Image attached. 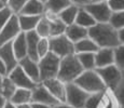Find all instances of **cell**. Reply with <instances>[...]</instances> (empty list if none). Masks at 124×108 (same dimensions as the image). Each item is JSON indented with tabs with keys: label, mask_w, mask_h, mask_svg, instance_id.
I'll return each instance as SVG.
<instances>
[{
	"label": "cell",
	"mask_w": 124,
	"mask_h": 108,
	"mask_svg": "<svg viewBox=\"0 0 124 108\" xmlns=\"http://www.w3.org/2000/svg\"><path fill=\"white\" fill-rule=\"evenodd\" d=\"M87 92L78 86L76 83L69 82L66 83V100L65 103L73 108H83L90 97Z\"/></svg>",
	"instance_id": "52a82bcc"
},
{
	"label": "cell",
	"mask_w": 124,
	"mask_h": 108,
	"mask_svg": "<svg viewBox=\"0 0 124 108\" xmlns=\"http://www.w3.org/2000/svg\"><path fill=\"white\" fill-rule=\"evenodd\" d=\"M2 79H3V77L0 75V91H1V85H2Z\"/></svg>",
	"instance_id": "c3c4849f"
},
{
	"label": "cell",
	"mask_w": 124,
	"mask_h": 108,
	"mask_svg": "<svg viewBox=\"0 0 124 108\" xmlns=\"http://www.w3.org/2000/svg\"><path fill=\"white\" fill-rule=\"evenodd\" d=\"M95 70L98 74V76L101 77L106 88L111 91L116 90V88L122 80V71L114 64L102 67V68H96Z\"/></svg>",
	"instance_id": "ba28073f"
},
{
	"label": "cell",
	"mask_w": 124,
	"mask_h": 108,
	"mask_svg": "<svg viewBox=\"0 0 124 108\" xmlns=\"http://www.w3.org/2000/svg\"><path fill=\"white\" fill-rule=\"evenodd\" d=\"M0 1H1V2H3V3L7 6V2H8V0H0Z\"/></svg>",
	"instance_id": "681fc988"
},
{
	"label": "cell",
	"mask_w": 124,
	"mask_h": 108,
	"mask_svg": "<svg viewBox=\"0 0 124 108\" xmlns=\"http://www.w3.org/2000/svg\"><path fill=\"white\" fill-rule=\"evenodd\" d=\"M107 3L112 12L124 11V0H108Z\"/></svg>",
	"instance_id": "8d00e7d4"
},
{
	"label": "cell",
	"mask_w": 124,
	"mask_h": 108,
	"mask_svg": "<svg viewBox=\"0 0 124 108\" xmlns=\"http://www.w3.org/2000/svg\"><path fill=\"white\" fill-rule=\"evenodd\" d=\"M32 108H52V106L49 105H44V104H37V103H30Z\"/></svg>",
	"instance_id": "60d3db41"
},
{
	"label": "cell",
	"mask_w": 124,
	"mask_h": 108,
	"mask_svg": "<svg viewBox=\"0 0 124 108\" xmlns=\"http://www.w3.org/2000/svg\"><path fill=\"white\" fill-rule=\"evenodd\" d=\"M18 108H32L31 104H25V105H21V106H17Z\"/></svg>",
	"instance_id": "f6af8a7d"
},
{
	"label": "cell",
	"mask_w": 124,
	"mask_h": 108,
	"mask_svg": "<svg viewBox=\"0 0 124 108\" xmlns=\"http://www.w3.org/2000/svg\"><path fill=\"white\" fill-rule=\"evenodd\" d=\"M0 59L7 66L8 74L18 65V61L15 57V55H14L13 49H12V41L0 47Z\"/></svg>",
	"instance_id": "9a60e30c"
},
{
	"label": "cell",
	"mask_w": 124,
	"mask_h": 108,
	"mask_svg": "<svg viewBox=\"0 0 124 108\" xmlns=\"http://www.w3.org/2000/svg\"><path fill=\"white\" fill-rule=\"evenodd\" d=\"M4 108H18L16 105H14V104H12L11 102H7V104H6V106H4Z\"/></svg>",
	"instance_id": "ee69618b"
},
{
	"label": "cell",
	"mask_w": 124,
	"mask_h": 108,
	"mask_svg": "<svg viewBox=\"0 0 124 108\" xmlns=\"http://www.w3.org/2000/svg\"><path fill=\"white\" fill-rule=\"evenodd\" d=\"M78 11H79V7L75 6V4H70L66 9H64L62 12H59L57 14V16L66 26H68L75 23Z\"/></svg>",
	"instance_id": "d4e9b609"
},
{
	"label": "cell",
	"mask_w": 124,
	"mask_h": 108,
	"mask_svg": "<svg viewBox=\"0 0 124 108\" xmlns=\"http://www.w3.org/2000/svg\"><path fill=\"white\" fill-rule=\"evenodd\" d=\"M76 55L83 70L95 69V53H79Z\"/></svg>",
	"instance_id": "83f0119b"
},
{
	"label": "cell",
	"mask_w": 124,
	"mask_h": 108,
	"mask_svg": "<svg viewBox=\"0 0 124 108\" xmlns=\"http://www.w3.org/2000/svg\"><path fill=\"white\" fill-rule=\"evenodd\" d=\"M71 4L69 0H47L44 3L45 12H50L53 14H58L64 9H66Z\"/></svg>",
	"instance_id": "484cf974"
},
{
	"label": "cell",
	"mask_w": 124,
	"mask_h": 108,
	"mask_svg": "<svg viewBox=\"0 0 124 108\" xmlns=\"http://www.w3.org/2000/svg\"><path fill=\"white\" fill-rule=\"evenodd\" d=\"M20 33L21 28L17 20V14H13L3 26V28L0 30V47L8 42H11L17 37Z\"/></svg>",
	"instance_id": "30bf717a"
},
{
	"label": "cell",
	"mask_w": 124,
	"mask_h": 108,
	"mask_svg": "<svg viewBox=\"0 0 124 108\" xmlns=\"http://www.w3.org/2000/svg\"><path fill=\"white\" fill-rule=\"evenodd\" d=\"M50 52V44H49V38H40L37 44V54L39 59L46 55Z\"/></svg>",
	"instance_id": "d6a6232c"
},
{
	"label": "cell",
	"mask_w": 124,
	"mask_h": 108,
	"mask_svg": "<svg viewBox=\"0 0 124 108\" xmlns=\"http://www.w3.org/2000/svg\"><path fill=\"white\" fill-rule=\"evenodd\" d=\"M43 15L50 21V37L49 38L56 37V36H61L65 33L67 26L59 20L56 14L50 13V12H44Z\"/></svg>",
	"instance_id": "e0dca14e"
},
{
	"label": "cell",
	"mask_w": 124,
	"mask_h": 108,
	"mask_svg": "<svg viewBox=\"0 0 124 108\" xmlns=\"http://www.w3.org/2000/svg\"><path fill=\"white\" fill-rule=\"evenodd\" d=\"M116 95V100L119 102V105H120L121 108H124V78L122 77V80L119 83V85L116 88V90L112 91Z\"/></svg>",
	"instance_id": "e575fe53"
},
{
	"label": "cell",
	"mask_w": 124,
	"mask_h": 108,
	"mask_svg": "<svg viewBox=\"0 0 124 108\" xmlns=\"http://www.w3.org/2000/svg\"><path fill=\"white\" fill-rule=\"evenodd\" d=\"M40 18H41V16L17 14V20H18V24H20L21 32L27 33V32H30V30H35Z\"/></svg>",
	"instance_id": "7402d4cb"
},
{
	"label": "cell",
	"mask_w": 124,
	"mask_h": 108,
	"mask_svg": "<svg viewBox=\"0 0 124 108\" xmlns=\"http://www.w3.org/2000/svg\"><path fill=\"white\" fill-rule=\"evenodd\" d=\"M59 62H61V58L56 56L55 54H53L52 52H49L46 55H44L43 57H41L38 61L41 82L44 80H47V79L57 78Z\"/></svg>",
	"instance_id": "277c9868"
},
{
	"label": "cell",
	"mask_w": 124,
	"mask_h": 108,
	"mask_svg": "<svg viewBox=\"0 0 124 108\" xmlns=\"http://www.w3.org/2000/svg\"><path fill=\"white\" fill-rule=\"evenodd\" d=\"M16 86L13 82L11 81V79L8 76L3 77L2 79V85H1V91H0V94L2 95L7 100H10V98L12 97V95L14 94L16 90Z\"/></svg>",
	"instance_id": "f1b7e54d"
},
{
	"label": "cell",
	"mask_w": 124,
	"mask_h": 108,
	"mask_svg": "<svg viewBox=\"0 0 124 108\" xmlns=\"http://www.w3.org/2000/svg\"><path fill=\"white\" fill-rule=\"evenodd\" d=\"M40 1H41V2H43V3H45V2H46L47 0H40Z\"/></svg>",
	"instance_id": "f907efd6"
},
{
	"label": "cell",
	"mask_w": 124,
	"mask_h": 108,
	"mask_svg": "<svg viewBox=\"0 0 124 108\" xmlns=\"http://www.w3.org/2000/svg\"><path fill=\"white\" fill-rule=\"evenodd\" d=\"M4 7H6V4H4L3 2H1V1H0V10H1V9H3Z\"/></svg>",
	"instance_id": "7dc6e473"
},
{
	"label": "cell",
	"mask_w": 124,
	"mask_h": 108,
	"mask_svg": "<svg viewBox=\"0 0 124 108\" xmlns=\"http://www.w3.org/2000/svg\"><path fill=\"white\" fill-rule=\"evenodd\" d=\"M122 77L124 78V70H122Z\"/></svg>",
	"instance_id": "816d5d0a"
},
{
	"label": "cell",
	"mask_w": 124,
	"mask_h": 108,
	"mask_svg": "<svg viewBox=\"0 0 124 108\" xmlns=\"http://www.w3.org/2000/svg\"><path fill=\"white\" fill-rule=\"evenodd\" d=\"M75 23L77 24V25L81 26V27H84V28H86V29H89V28H91L92 26H94L95 24H96V22L85 11L84 8L81 7V8H79V11H78V13H77V17H76Z\"/></svg>",
	"instance_id": "4316f807"
},
{
	"label": "cell",
	"mask_w": 124,
	"mask_h": 108,
	"mask_svg": "<svg viewBox=\"0 0 124 108\" xmlns=\"http://www.w3.org/2000/svg\"><path fill=\"white\" fill-rule=\"evenodd\" d=\"M12 49L17 61H21L27 56V43H26L25 33L21 32L15 39L12 40Z\"/></svg>",
	"instance_id": "ffe728a7"
},
{
	"label": "cell",
	"mask_w": 124,
	"mask_h": 108,
	"mask_svg": "<svg viewBox=\"0 0 124 108\" xmlns=\"http://www.w3.org/2000/svg\"><path fill=\"white\" fill-rule=\"evenodd\" d=\"M18 66L23 69V71L34 82L40 83V73H39V67H38V62L32 61L28 56L24 57L21 61H18Z\"/></svg>",
	"instance_id": "5bb4252c"
},
{
	"label": "cell",
	"mask_w": 124,
	"mask_h": 108,
	"mask_svg": "<svg viewBox=\"0 0 124 108\" xmlns=\"http://www.w3.org/2000/svg\"><path fill=\"white\" fill-rule=\"evenodd\" d=\"M82 90L87 92L89 94H97L107 90L101 77L96 73L95 69L92 70H83V73L73 81Z\"/></svg>",
	"instance_id": "3957f363"
},
{
	"label": "cell",
	"mask_w": 124,
	"mask_h": 108,
	"mask_svg": "<svg viewBox=\"0 0 124 108\" xmlns=\"http://www.w3.org/2000/svg\"><path fill=\"white\" fill-rule=\"evenodd\" d=\"M30 103H37V104H44V105H49V106H54V105L58 104L59 102L40 82L35 86V89L31 90V102Z\"/></svg>",
	"instance_id": "8fae6325"
},
{
	"label": "cell",
	"mask_w": 124,
	"mask_h": 108,
	"mask_svg": "<svg viewBox=\"0 0 124 108\" xmlns=\"http://www.w3.org/2000/svg\"><path fill=\"white\" fill-rule=\"evenodd\" d=\"M89 38L93 40L98 48H113L120 44L118 30H116L109 23H96L87 29Z\"/></svg>",
	"instance_id": "6da1fadb"
},
{
	"label": "cell",
	"mask_w": 124,
	"mask_h": 108,
	"mask_svg": "<svg viewBox=\"0 0 124 108\" xmlns=\"http://www.w3.org/2000/svg\"><path fill=\"white\" fill-rule=\"evenodd\" d=\"M82 8L85 9L96 23H108L112 14L107 2H90Z\"/></svg>",
	"instance_id": "9c48e42d"
},
{
	"label": "cell",
	"mask_w": 124,
	"mask_h": 108,
	"mask_svg": "<svg viewBox=\"0 0 124 108\" xmlns=\"http://www.w3.org/2000/svg\"><path fill=\"white\" fill-rule=\"evenodd\" d=\"M50 52L55 54L59 58H63L68 55L75 54V44L64 35L49 38Z\"/></svg>",
	"instance_id": "8992f818"
},
{
	"label": "cell",
	"mask_w": 124,
	"mask_h": 108,
	"mask_svg": "<svg viewBox=\"0 0 124 108\" xmlns=\"http://www.w3.org/2000/svg\"><path fill=\"white\" fill-rule=\"evenodd\" d=\"M44 12H45V8H44L43 2H41L40 0H28L18 14L42 16L44 14Z\"/></svg>",
	"instance_id": "ac0fdd59"
},
{
	"label": "cell",
	"mask_w": 124,
	"mask_h": 108,
	"mask_svg": "<svg viewBox=\"0 0 124 108\" xmlns=\"http://www.w3.org/2000/svg\"><path fill=\"white\" fill-rule=\"evenodd\" d=\"M108 0H92L91 2H107Z\"/></svg>",
	"instance_id": "bcb514c9"
},
{
	"label": "cell",
	"mask_w": 124,
	"mask_h": 108,
	"mask_svg": "<svg viewBox=\"0 0 124 108\" xmlns=\"http://www.w3.org/2000/svg\"><path fill=\"white\" fill-rule=\"evenodd\" d=\"M42 84L59 103H65L66 100V84L59 79L52 78L42 81Z\"/></svg>",
	"instance_id": "4fadbf2b"
},
{
	"label": "cell",
	"mask_w": 124,
	"mask_h": 108,
	"mask_svg": "<svg viewBox=\"0 0 124 108\" xmlns=\"http://www.w3.org/2000/svg\"><path fill=\"white\" fill-rule=\"evenodd\" d=\"M26 37V43H27V56L31 58L32 61L38 62L39 57L37 54V44L39 41L40 37L37 35L35 30H30V32L25 33Z\"/></svg>",
	"instance_id": "44dd1931"
},
{
	"label": "cell",
	"mask_w": 124,
	"mask_h": 108,
	"mask_svg": "<svg viewBox=\"0 0 124 108\" xmlns=\"http://www.w3.org/2000/svg\"><path fill=\"white\" fill-rule=\"evenodd\" d=\"M9 102H11L12 104L16 105V106L30 104V102H31V90L17 88Z\"/></svg>",
	"instance_id": "603a6c76"
},
{
	"label": "cell",
	"mask_w": 124,
	"mask_h": 108,
	"mask_svg": "<svg viewBox=\"0 0 124 108\" xmlns=\"http://www.w3.org/2000/svg\"><path fill=\"white\" fill-rule=\"evenodd\" d=\"M35 32L40 38H49L50 37V21L44 15L41 16L40 21L38 22Z\"/></svg>",
	"instance_id": "f546056e"
},
{
	"label": "cell",
	"mask_w": 124,
	"mask_h": 108,
	"mask_svg": "<svg viewBox=\"0 0 124 108\" xmlns=\"http://www.w3.org/2000/svg\"><path fill=\"white\" fill-rule=\"evenodd\" d=\"M13 12L11 11V9L9 7H4L3 9L0 10V30L3 28V26L7 24V22L10 20V17L13 15Z\"/></svg>",
	"instance_id": "d590c367"
},
{
	"label": "cell",
	"mask_w": 124,
	"mask_h": 108,
	"mask_svg": "<svg viewBox=\"0 0 124 108\" xmlns=\"http://www.w3.org/2000/svg\"><path fill=\"white\" fill-rule=\"evenodd\" d=\"M118 36H119V41H120V44H124V28L118 30Z\"/></svg>",
	"instance_id": "ab89813d"
},
{
	"label": "cell",
	"mask_w": 124,
	"mask_h": 108,
	"mask_svg": "<svg viewBox=\"0 0 124 108\" xmlns=\"http://www.w3.org/2000/svg\"><path fill=\"white\" fill-rule=\"evenodd\" d=\"M8 77L11 79L12 82L15 84L16 88H20V89L32 90V89H35V86L38 84V83L34 82L29 77L24 73L23 69L21 68L18 65L13 69V70L8 74Z\"/></svg>",
	"instance_id": "7c38bea8"
},
{
	"label": "cell",
	"mask_w": 124,
	"mask_h": 108,
	"mask_svg": "<svg viewBox=\"0 0 124 108\" xmlns=\"http://www.w3.org/2000/svg\"><path fill=\"white\" fill-rule=\"evenodd\" d=\"M83 73V68L80 65L76 54H71L61 58L59 62L57 79L66 83L73 82L76 79Z\"/></svg>",
	"instance_id": "7a4b0ae2"
},
{
	"label": "cell",
	"mask_w": 124,
	"mask_h": 108,
	"mask_svg": "<svg viewBox=\"0 0 124 108\" xmlns=\"http://www.w3.org/2000/svg\"><path fill=\"white\" fill-rule=\"evenodd\" d=\"M83 108H121L116 95L111 90L97 94H91Z\"/></svg>",
	"instance_id": "5b68a950"
},
{
	"label": "cell",
	"mask_w": 124,
	"mask_h": 108,
	"mask_svg": "<svg viewBox=\"0 0 124 108\" xmlns=\"http://www.w3.org/2000/svg\"><path fill=\"white\" fill-rule=\"evenodd\" d=\"M0 75L2 77L8 76V69H7V66L4 65L3 62L0 59Z\"/></svg>",
	"instance_id": "f35d334b"
},
{
	"label": "cell",
	"mask_w": 124,
	"mask_h": 108,
	"mask_svg": "<svg viewBox=\"0 0 124 108\" xmlns=\"http://www.w3.org/2000/svg\"><path fill=\"white\" fill-rule=\"evenodd\" d=\"M27 1L28 0H8L7 7H9L14 14H18Z\"/></svg>",
	"instance_id": "836d02e7"
},
{
	"label": "cell",
	"mask_w": 124,
	"mask_h": 108,
	"mask_svg": "<svg viewBox=\"0 0 124 108\" xmlns=\"http://www.w3.org/2000/svg\"><path fill=\"white\" fill-rule=\"evenodd\" d=\"M69 1L71 2V4H75V6L81 8V7H84L86 4H89L92 0H69Z\"/></svg>",
	"instance_id": "74e56055"
},
{
	"label": "cell",
	"mask_w": 124,
	"mask_h": 108,
	"mask_svg": "<svg viewBox=\"0 0 124 108\" xmlns=\"http://www.w3.org/2000/svg\"><path fill=\"white\" fill-rule=\"evenodd\" d=\"M65 36L70 40L71 42L75 44L76 42L80 41V40L84 39V38L89 37V32L86 28L81 27V26L77 25L76 23L68 25L65 30Z\"/></svg>",
	"instance_id": "d6986e66"
},
{
	"label": "cell",
	"mask_w": 124,
	"mask_h": 108,
	"mask_svg": "<svg viewBox=\"0 0 124 108\" xmlns=\"http://www.w3.org/2000/svg\"><path fill=\"white\" fill-rule=\"evenodd\" d=\"M108 23L116 30H120L122 28H124V11L112 12Z\"/></svg>",
	"instance_id": "1f68e13d"
},
{
	"label": "cell",
	"mask_w": 124,
	"mask_h": 108,
	"mask_svg": "<svg viewBox=\"0 0 124 108\" xmlns=\"http://www.w3.org/2000/svg\"><path fill=\"white\" fill-rule=\"evenodd\" d=\"M98 45L91 38L86 37L84 39L75 43V54L79 53H95L98 50Z\"/></svg>",
	"instance_id": "cb8c5ba5"
},
{
	"label": "cell",
	"mask_w": 124,
	"mask_h": 108,
	"mask_svg": "<svg viewBox=\"0 0 124 108\" xmlns=\"http://www.w3.org/2000/svg\"><path fill=\"white\" fill-rule=\"evenodd\" d=\"M114 63L113 49L111 48H99L95 52V69L102 68Z\"/></svg>",
	"instance_id": "2e32d148"
},
{
	"label": "cell",
	"mask_w": 124,
	"mask_h": 108,
	"mask_svg": "<svg viewBox=\"0 0 124 108\" xmlns=\"http://www.w3.org/2000/svg\"><path fill=\"white\" fill-rule=\"evenodd\" d=\"M7 102H8V100H7L6 98L2 96L1 94H0V108H4V106H6V104H7Z\"/></svg>",
	"instance_id": "7bdbcfd3"
},
{
	"label": "cell",
	"mask_w": 124,
	"mask_h": 108,
	"mask_svg": "<svg viewBox=\"0 0 124 108\" xmlns=\"http://www.w3.org/2000/svg\"><path fill=\"white\" fill-rule=\"evenodd\" d=\"M52 108H73V107L69 106V105L66 104V103H58V104L52 106Z\"/></svg>",
	"instance_id": "b9f144b4"
},
{
	"label": "cell",
	"mask_w": 124,
	"mask_h": 108,
	"mask_svg": "<svg viewBox=\"0 0 124 108\" xmlns=\"http://www.w3.org/2000/svg\"><path fill=\"white\" fill-rule=\"evenodd\" d=\"M113 64L121 71L124 70V44H119L118 47L113 48Z\"/></svg>",
	"instance_id": "4dcf8cb0"
}]
</instances>
